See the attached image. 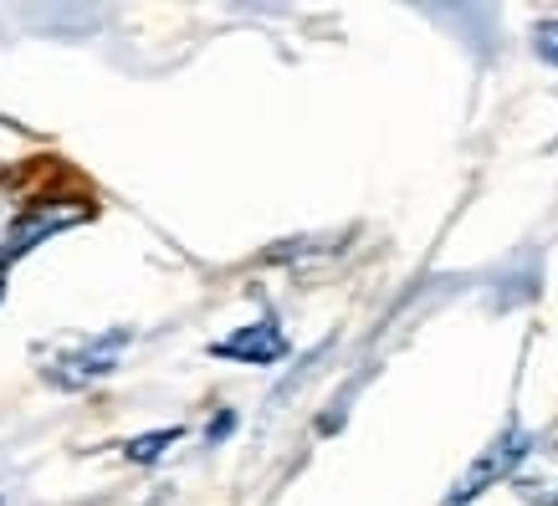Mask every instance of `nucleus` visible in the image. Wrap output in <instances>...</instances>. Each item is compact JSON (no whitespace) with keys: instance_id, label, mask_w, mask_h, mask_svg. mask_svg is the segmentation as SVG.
Listing matches in <instances>:
<instances>
[{"instance_id":"nucleus-4","label":"nucleus","mask_w":558,"mask_h":506,"mask_svg":"<svg viewBox=\"0 0 558 506\" xmlns=\"http://www.w3.org/2000/svg\"><path fill=\"white\" fill-rule=\"evenodd\" d=\"M26 210H32V200H21V195H11V189H0V261H5V256H16Z\"/></svg>"},{"instance_id":"nucleus-1","label":"nucleus","mask_w":558,"mask_h":506,"mask_svg":"<svg viewBox=\"0 0 558 506\" xmlns=\"http://www.w3.org/2000/svg\"><path fill=\"white\" fill-rule=\"evenodd\" d=\"M527 456H533V445H527L523 430H508L502 440H492L487 451H482V460H476L472 471L457 481V491H451V502H446V506H466L472 496H482V491H487L497 476H512V471H518Z\"/></svg>"},{"instance_id":"nucleus-2","label":"nucleus","mask_w":558,"mask_h":506,"mask_svg":"<svg viewBox=\"0 0 558 506\" xmlns=\"http://www.w3.org/2000/svg\"><path fill=\"white\" fill-rule=\"evenodd\" d=\"M282 348H288V337L277 333V322H246L241 333L216 343L220 358H241V363H277Z\"/></svg>"},{"instance_id":"nucleus-5","label":"nucleus","mask_w":558,"mask_h":506,"mask_svg":"<svg viewBox=\"0 0 558 506\" xmlns=\"http://www.w3.org/2000/svg\"><path fill=\"white\" fill-rule=\"evenodd\" d=\"M180 440V430H154V435H144V440H134L129 445V456L134 460H154V456H165V445H174Z\"/></svg>"},{"instance_id":"nucleus-7","label":"nucleus","mask_w":558,"mask_h":506,"mask_svg":"<svg viewBox=\"0 0 558 506\" xmlns=\"http://www.w3.org/2000/svg\"><path fill=\"white\" fill-rule=\"evenodd\" d=\"M0 292H5V276H0Z\"/></svg>"},{"instance_id":"nucleus-6","label":"nucleus","mask_w":558,"mask_h":506,"mask_svg":"<svg viewBox=\"0 0 558 506\" xmlns=\"http://www.w3.org/2000/svg\"><path fill=\"white\" fill-rule=\"evenodd\" d=\"M538 51L548 57V62H558V26H543L538 32Z\"/></svg>"},{"instance_id":"nucleus-3","label":"nucleus","mask_w":558,"mask_h":506,"mask_svg":"<svg viewBox=\"0 0 558 506\" xmlns=\"http://www.w3.org/2000/svg\"><path fill=\"white\" fill-rule=\"evenodd\" d=\"M77 220H87V200H36L32 210H26V220H21V240L16 251H26V246H36L41 236H51V231H62V225H77Z\"/></svg>"}]
</instances>
